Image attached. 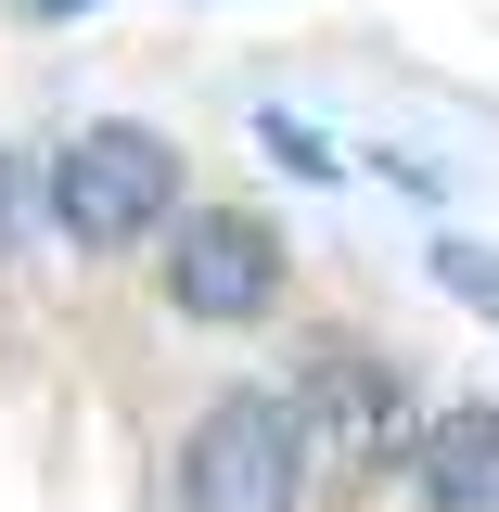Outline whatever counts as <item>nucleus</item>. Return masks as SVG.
<instances>
[{"instance_id": "obj_1", "label": "nucleus", "mask_w": 499, "mask_h": 512, "mask_svg": "<svg viewBox=\"0 0 499 512\" xmlns=\"http://www.w3.org/2000/svg\"><path fill=\"white\" fill-rule=\"evenodd\" d=\"M295 487H308V436H295V397L269 384H231L180 436V512H295Z\"/></svg>"}, {"instance_id": "obj_2", "label": "nucleus", "mask_w": 499, "mask_h": 512, "mask_svg": "<svg viewBox=\"0 0 499 512\" xmlns=\"http://www.w3.org/2000/svg\"><path fill=\"white\" fill-rule=\"evenodd\" d=\"M167 205H180V154L154 141V128H77L52 154V218L77 244H141V231H167Z\"/></svg>"}, {"instance_id": "obj_3", "label": "nucleus", "mask_w": 499, "mask_h": 512, "mask_svg": "<svg viewBox=\"0 0 499 512\" xmlns=\"http://www.w3.org/2000/svg\"><path fill=\"white\" fill-rule=\"evenodd\" d=\"M167 295H180V320H256L269 295H282V231L244 218V205L180 218V244H167Z\"/></svg>"}, {"instance_id": "obj_4", "label": "nucleus", "mask_w": 499, "mask_h": 512, "mask_svg": "<svg viewBox=\"0 0 499 512\" xmlns=\"http://www.w3.org/2000/svg\"><path fill=\"white\" fill-rule=\"evenodd\" d=\"M295 436H333L346 461H384V448L410 436V397H397V372L384 359H359V346H320L308 359V397H295Z\"/></svg>"}, {"instance_id": "obj_5", "label": "nucleus", "mask_w": 499, "mask_h": 512, "mask_svg": "<svg viewBox=\"0 0 499 512\" xmlns=\"http://www.w3.org/2000/svg\"><path fill=\"white\" fill-rule=\"evenodd\" d=\"M410 474L436 512H499V410H436L410 436Z\"/></svg>"}, {"instance_id": "obj_6", "label": "nucleus", "mask_w": 499, "mask_h": 512, "mask_svg": "<svg viewBox=\"0 0 499 512\" xmlns=\"http://www.w3.org/2000/svg\"><path fill=\"white\" fill-rule=\"evenodd\" d=\"M39 13H77V0H39Z\"/></svg>"}, {"instance_id": "obj_7", "label": "nucleus", "mask_w": 499, "mask_h": 512, "mask_svg": "<svg viewBox=\"0 0 499 512\" xmlns=\"http://www.w3.org/2000/svg\"><path fill=\"white\" fill-rule=\"evenodd\" d=\"M0 192H13V167H0Z\"/></svg>"}]
</instances>
